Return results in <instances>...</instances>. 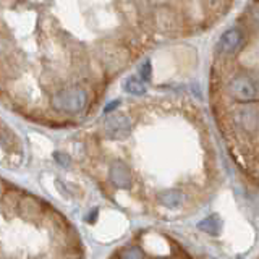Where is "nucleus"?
<instances>
[{
    "mask_svg": "<svg viewBox=\"0 0 259 259\" xmlns=\"http://www.w3.org/2000/svg\"><path fill=\"white\" fill-rule=\"evenodd\" d=\"M51 104L55 110L62 113H79L86 107L88 96L79 88H68L55 93L51 99Z\"/></svg>",
    "mask_w": 259,
    "mask_h": 259,
    "instance_id": "obj_1",
    "label": "nucleus"
},
{
    "mask_svg": "<svg viewBox=\"0 0 259 259\" xmlns=\"http://www.w3.org/2000/svg\"><path fill=\"white\" fill-rule=\"evenodd\" d=\"M229 93L235 101L253 102L257 99L259 94L257 81L248 75H238L232 78V81L229 83Z\"/></svg>",
    "mask_w": 259,
    "mask_h": 259,
    "instance_id": "obj_2",
    "label": "nucleus"
},
{
    "mask_svg": "<svg viewBox=\"0 0 259 259\" xmlns=\"http://www.w3.org/2000/svg\"><path fill=\"white\" fill-rule=\"evenodd\" d=\"M235 123H237L243 132L256 135L259 126V112L256 105H243L235 112Z\"/></svg>",
    "mask_w": 259,
    "mask_h": 259,
    "instance_id": "obj_3",
    "label": "nucleus"
},
{
    "mask_svg": "<svg viewBox=\"0 0 259 259\" xmlns=\"http://www.w3.org/2000/svg\"><path fill=\"white\" fill-rule=\"evenodd\" d=\"M132 120L126 115H113L104 125V135L109 140H123L132 133Z\"/></svg>",
    "mask_w": 259,
    "mask_h": 259,
    "instance_id": "obj_4",
    "label": "nucleus"
},
{
    "mask_svg": "<svg viewBox=\"0 0 259 259\" xmlns=\"http://www.w3.org/2000/svg\"><path fill=\"white\" fill-rule=\"evenodd\" d=\"M109 178L110 182L120 190H128L132 188L133 183V177H132V170L130 167L121 160H115L109 168Z\"/></svg>",
    "mask_w": 259,
    "mask_h": 259,
    "instance_id": "obj_5",
    "label": "nucleus"
},
{
    "mask_svg": "<svg viewBox=\"0 0 259 259\" xmlns=\"http://www.w3.org/2000/svg\"><path fill=\"white\" fill-rule=\"evenodd\" d=\"M243 40H245L243 39V32L238 28H232L225 31L219 39V51L222 54H235L240 51Z\"/></svg>",
    "mask_w": 259,
    "mask_h": 259,
    "instance_id": "obj_6",
    "label": "nucleus"
},
{
    "mask_svg": "<svg viewBox=\"0 0 259 259\" xmlns=\"http://www.w3.org/2000/svg\"><path fill=\"white\" fill-rule=\"evenodd\" d=\"M183 201H185V193L178 190H167L159 194V202L167 209L180 207L183 204Z\"/></svg>",
    "mask_w": 259,
    "mask_h": 259,
    "instance_id": "obj_7",
    "label": "nucleus"
},
{
    "mask_svg": "<svg viewBox=\"0 0 259 259\" xmlns=\"http://www.w3.org/2000/svg\"><path fill=\"white\" fill-rule=\"evenodd\" d=\"M123 89L132 96H143V94H146V91H148V89H146V84L141 79H138L136 76L126 78V81L123 83Z\"/></svg>",
    "mask_w": 259,
    "mask_h": 259,
    "instance_id": "obj_8",
    "label": "nucleus"
},
{
    "mask_svg": "<svg viewBox=\"0 0 259 259\" xmlns=\"http://www.w3.org/2000/svg\"><path fill=\"white\" fill-rule=\"evenodd\" d=\"M198 229L209 233V235H212V237H217L219 232H221V221H219L217 215H210L198 224Z\"/></svg>",
    "mask_w": 259,
    "mask_h": 259,
    "instance_id": "obj_9",
    "label": "nucleus"
},
{
    "mask_svg": "<svg viewBox=\"0 0 259 259\" xmlns=\"http://www.w3.org/2000/svg\"><path fill=\"white\" fill-rule=\"evenodd\" d=\"M140 76L144 81H149L151 79V76H152V67H151V62L149 60H146V62L141 63V67H140Z\"/></svg>",
    "mask_w": 259,
    "mask_h": 259,
    "instance_id": "obj_10",
    "label": "nucleus"
},
{
    "mask_svg": "<svg viewBox=\"0 0 259 259\" xmlns=\"http://www.w3.org/2000/svg\"><path fill=\"white\" fill-rule=\"evenodd\" d=\"M54 159H55L57 164H60L65 168L71 165V159L67 156V154H63V152H54Z\"/></svg>",
    "mask_w": 259,
    "mask_h": 259,
    "instance_id": "obj_11",
    "label": "nucleus"
},
{
    "mask_svg": "<svg viewBox=\"0 0 259 259\" xmlns=\"http://www.w3.org/2000/svg\"><path fill=\"white\" fill-rule=\"evenodd\" d=\"M120 257L123 259H130V257H144V253H141V251H138V248H126L123 253H120Z\"/></svg>",
    "mask_w": 259,
    "mask_h": 259,
    "instance_id": "obj_12",
    "label": "nucleus"
},
{
    "mask_svg": "<svg viewBox=\"0 0 259 259\" xmlns=\"http://www.w3.org/2000/svg\"><path fill=\"white\" fill-rule=\"evenodd\" d=\"M118 105H120V101H112V102L107 105V107L104 109V113H110L112 110H115V109L118 107Z\"/></svg>",
    "mask_w": 259,
    "mask_h": 259,
    "instance_id": "obj_13",
    "label": "nucleus"
},
{
    "mask_svg": "<svg viewBox=\"0 0 259 259\" xmlns=\"http://www.w3.org/2000/svg\"><path fill=\"white\" fill-rule=\"evenodd\" d=\"M2 193H4V183L0 182V194H2Z\"/></svg>",
    "mask_w": 259,
    "mask_h": 259,
    "instance_id": "obj_14",
    "label": "nucleus"
}]
</instances>
